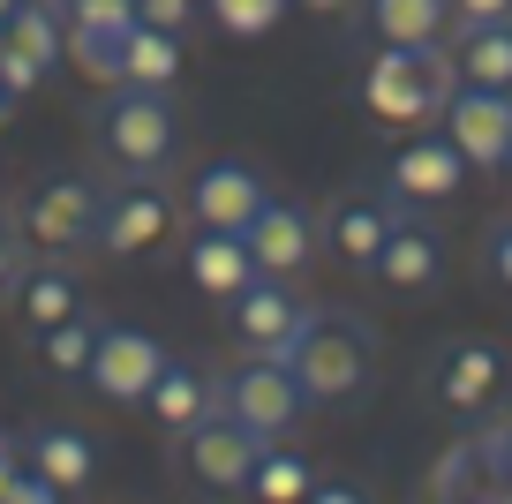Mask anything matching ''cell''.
<instances>
[{"instance_id": "cell-1", "label": "cell", "mask_w": 512, "mask_h": 504, "mask_svg": "<svg viewBox=\"0 0 512 504\" xmlns=\"http://www.w3.org/2000/svg\"><path fill=\"white\" fill-rule=\"evenodd\" d=\"M279 362L294 369L309 407H347L369 384V369H377V347H369V324L354 309H309L302 331H294V347L279 354Z\"/></svg>"}, {"instance_id": "cell-2", "label": "cell", "mask_w": 512, "mask_h": 504, "mask_svg": "<svg viewBox=\"0 0 512 504\" xmlns=\"http://www.w3.org/2000/svg\"><path fill=\"white\" fill-rule=\"evenodd\" d=\"M91 136L128 181H159L166 166H174V151H181V121H174V106H166V91H136V83H113V91L98 98Z\"/></svg>"}, {"instance_id": "cell-3", "label": "cell", "mask_w": 512, "mask_h": 504, "mask_svg": "<svg viewBox=\"0 0 512 504\" xmlns=\"http://www.w3.org/2000/svg\"><path fill=\"white\" fill-rule=\"evenodd\" d=\"M460 91V68H452V46H377L362 76V106L392 128L437 121L445 98Z\"/></svg>"}, {"instance_id": "cell-4", "label": "cell", "mask_w": 512, "mask_h": 504, "mask_svg": "<svg viewBox=\"0 0 512 504\" xmlns=\"http://www.w3.org/2000/svg\"><path fill=\"white\" fill-rule=\"evenodd\" d=\"M302 384H294V369L287 362H272V354H249V362L234 369V377L219 384V414H234L249 437H264V444H279L294 422H302Z\"/></svg>"}, {"instance_id": "cell-5", "label": "cell", "mask_w": 512, "mask_h": 504, "mask_svg": "<svg viewBox=\"0 0 512 504\" xmlns=\"http://www.w3.org/2000/svg\"><path fill=\"white\" fill-rule=\"evenodd\" d=\"M505 444H512V422H482L437 459L430 474V497L437 504H512L505 489Z\"/></svg>"}, {"instance_id": "cell-6", "label": "cell", "mask_w": 512, "mask_h": 504, "mask_svg": "<svg viewBox=\"0 0 512 504\" xmlns=\"http://www.w3.org/2000/svg\"><path fill=\"white\" fill-rule=\"evenodd\" d=\"M166 369V347H159V331L144 324H98V354H91V392L113 399V407H144V392L159 384Z\"/></svg>"}, {"instance_id": "cell-7", "label": "cell", "mask_w": 512, "mask_h": 504, "mask_svg": "<svg viewBox=\"0 0 512 504\" xmlns=\"http://www.w3.org/2000/svg\"><path fill=\"white\" fill-rule=\"evenodd\" d=\"M98 211H106V196L91 189L83 174H46L31 189V204H23V241H38V249H91L98 234Z\"/></svg>"}, {"instance_id": "cell-8", "label": "cell", "mask_w": 512, "mask_h": 504, "mask_svg": "<svg viewBox=\"0 0 512 504\" xmlns=\"http://www.w3.org/2000/svg\"><path fill=\"white\" fill-rule=\"evenodd\" d=\"M467 174H475V166H467L460 143L437 128V136H415V143H400V151H392V166H384V196H392V204H407V211H422V204L460 196Z\"/></svg>"}, {"instance_id": "cell-9", "label": "cell", "mask_w": 512, "mask_h": 504, "mask_svg": "<svg viewBox=\"0 0 512 504\" xmlns=\"http://www.w3.org/2000/svg\"><path fill=\"white\" fill-rule=\"evenodd\" d=\"M437 128H445L452 143H460L467 166H505L512 151V91H490V83H460V91L445 98V113H437Z\"/></svg>"}, {"instance_id": "cell-10", "label": "cell", "mask_w": 512, "mask_h": 504, "mask_svg": "<svg viewBox=\"0 0 512 504\" xmlns=\"http://www.w3.org/2000/svg\"><path fill=\"white\" fill-rule=\"evenodd\" d=\"M256 452H264V437H249V429H241L234 414H219V407L181 429V467H189L204 489H249Z\"/></svg>"}, {"instance_id": "cell-11", "label": "cell", "mask_w": 512, "mask_h": 504, "mask_svg": "<svg viewBox=\"0 0 512 504\" xmlns=\"http://www.w3.org/2000/svg\"><path fill=\"white\" fill-rule=\"evenodd\" d=\"M68 8V61L91 83H121V46L136 31V0H61Z\"/></svg>"}, {"instance_id": "cell-12", "label": "cell", "mask_w": 512, "mask_h": 504, "mask_svg": "<svg viewBox=\"0 0 512 504\" xmlns=\"http://www.w3.org/2000/svg\"><path fill=\"white\" fill-rule=\"evenodd\" d=\"M226 309H234V339H241V347H249V354H272V362H279V354L294 347V331H302L309 301L294 294L287 279H272V271H256V279L241 286V294L226 301Z\"/></svg>"}, {"instance_id": "cell-13", "label": "cell", "mask_w": 512, "mask_h": 504, "mask_svg": "<svg viewBox=\"0 0 512 504\" xmlns=\"http://www.w3.org/2000/svg\"><path fill=\"white\" fill-rule=\"evenodd\" d=\"M264 204H272V181L256 174L249 158H211V166H196V181H189L196 226H219V234H241Z\"/></svg>"}, {"instance_id": "cell-14", "label": "cell", "mask_w": 512, "mask_h": 504, "mask_svg": "<svg viewBox=\"0 0 512 504\" xmlns=\"http://www.w3.org/2000/svg\"><path fill=\"white\" fill-rule=\"evenodd\" d=\"M166 226H174V204L159 196V181H128V189L106 196L91 249H106V256H144V249H159V241H166Z\"/></svg>"}, {"instance_id": "cell-15", "label": "cell", "mask_w": 512, "mask_h": 504, "mask_svg": "<svg viewBox=\"0 0 512 504\" xmlns=\"http://www.w3.org/2000/svg\"><path fill=\"white\" fill-rule=\"evenodd\" d=\"M241 241H249L256 271H272V279H294V271L317 256V219H309V204H294V196H272V204L256 211L249 226H241Z\"/></svg>"}, {"instance_id": "cell-16", "label": "cell", "mask_w": 512, "mask_h": 504, "mask_svg": "<svg viewBox=\"0 0 512 504\" xmlns=\"http://www.w3.org/2000/svg\"><path fill=\"white\" fill-rule=\"evenodd\" d=\"M400 211L407 204H392V196H339L332 211H324V249L339 256V264H354V271H377V256H384V241H392V226H400Z\"/></svg>"}, {"instance_id": "cell-17", "label": "cell", "mask_w": 512, "mask_h": 504, "mask_svg": "<svg viewBox=\"0 0 512 504\" xmlns=\"http://www.w3.org/2000/svg\"><path fill=\"white\" fill-rule=\"evenodd\" d=\"M369 279H384L392 294H422V286L445 279V241H437L415 211H400V226H392V241H384V256H377Z\"/></svg>"}, {"instance_id": "cell-18", "label": "cell", "mask_w": 512, "mask_h": 504, "mask_svg": "<svg viewBox=\"0 0 512 504\" xmlns=\"http://www.w3.org/2000/svg\"><path fill=\"white\" fill-rule=\"evenodd\" d=\"M23 467H38L61 497H76V489H91V474H98V444L83 437L76 422H46V429H31V444H23Z\"/></svg>"}, {"instance_id": "cell-19", "label": "cell", "mask_w": 512, "mask_h": 504, "mask_svg": "<svg viewBox=\"0 0 512 504\" xmlns=\"http://www.w3.org/2000/svg\"><path fill=\"white\" fill-rule=\"evenodd\" d=\"M445 46H452V68H460V83H490V91H512V16L452 23Z\"/></svg>"}, {"instance_id": "cell-20", "label": "cell", "mask_w": 512, "mask_h": 504, "mask_svg": "<svg viewBox=\"0 0 512 504\" xmlns=\"http://www.w3.org/2000/svg\"><path fill=\"white\" fill-rule=\"evenodd\" d=\"M189 279H196V294L234 301L241 286L256 279L249 241H241V234H219V226H196V234H189Z\"/></svg>"}, {"instance_id": "cell-21", "label": "cell", "mask_w": 512, "mask_h": 504, "mask_svg": "<svg viewBox=\"0 0 512 504\" xmlns=\"http://www.w3.org/2000/svg\"><path fill=\"white\" fill-rule=\"evenodd\" d=\"M0 46H16L38 76H53L68 61V8L61 0H16V16L0 23Z\"/></svg>"}, {"instance_id": "cell-22", "label": "cell", "mask_w": 512, "mask_h": 504, "mask_svg": "<svg viewBox=\"0 0 512 504\" xmlns=\"http://www.w3.org/2000/svg\"><path fill=\"white\" fill-rule=\"evenodd\" d=\"M144 407H151L159 429H189V422H204V414L219 407V384H211L196 362H174V354H166V369H159V384L144 392Z\"/></svg>"}, {"instance_id": "cell-23", "label": "cell", "mask_w": 512, "mask_h": 504, "mask_svg": "<svg viewBox=\"0 0 512 504\" xmlns=\"http://www.w3.org/2000/svg\"><path fill=\"white\" fill-rule=\"evenodd\" d=\"M362 16L377 31V46H445L452 31L445 0H362Z\"/></svg>"}, {"instance_id": "cell-24", "label": "cell", "mask_w": 512, "mask_h": 504, "mask_svg": "<svg viewBox=\"0 0 512 504\" xmlns=\"http://www.w3.org/2000/svg\"><path fill=\"white\" fill-rule=\"evenodd\" d=\"M497 384H505V354L482 347V339H460V347L445 354V369H437V399H445V407H482Z\"/></svg>"}, {"instance_id": "cell-25", "label": "cell", "mask_w": 512, "mask_h": 504, "mask_svg": "<svg viewBox=\"0 0 512 504\" xmlns=\"http://www.w3.org/2000/svg\"><path fill=\"white\" fill-rule=\"evenodd\" d=\"M8 294H16V309H23L31 331L68 324V316L83 309V301H76V271H61V264H23V279L8 286Z\"/></svg>"}, {"instance_id": "cell-26", "label": "cell", "mask_w": 512, "mask_h": 504, "mask_svg": "<svg viewBox=\"0 0 512 504\" xmlns=\"http://www.w3.org/2000/svg\"><path fill=\"white\" fill-rule=\"evenodd\" d=\"M121 83H136V91H174L181 83V31H151V23H136L121 46Z\"/></svg>"}, {"instance_id": "cell-27", "label": "cell", "mask_w": 512, "mask_h": 504, "mask_svg": "<svg viewBox=\"0 0 512 504\" xmlns=\"http://www.w3.org/2000/svg\"><path fill=\"white\" fill-rule=\"evenodd\" d=\"M31 347H38V362L53 369V377H91V354H98V324L91 316H68V324H46V331H31Z\"/></svg>"}, {"instance_id": "cell-28", "label": "cell", "mask_w": 512, "mask_h": 504, "mask_svg": "<svg viewBox=\"0 0 512 504\" xmlns=\"http://www.w3.org/2000/svg\"><path fill=\"white\" fill-rule=\"evenodd\" d=\"M309 489H317V474H309L302 452H279V444L256 452V474H249V497L256 504H302Z\"/></svg>"}, {"instance_id": "cell-29", "label": "cell", "mask_w": 512, "mask_h": 504, "mask_svg": "<svg viewBox=\"0 0 512 504\" xmlns=\"http://www.w3.org/2000/svg\"><path fill=\"white\" fill-rule=\"evenodd\" d=\"M294 0H204V16L219 23L226 38H272L279 23H287Z\"/></svg>"}, {"instance_id": "cell-30", "label": "cell", "mask_w": 512, "mask_h": 504, "mask_svg": "<svg viewBox=\"0 0 512 504\" xmlns=\"http://www.w3.org/2000/svg\"><path fill=\"white\" fill-rule=\"evenodd\" d=\"M196 0H136V23H151V31H189Z\"/></svg>"}, {"instance_id": "cell-31", "label": "cell", "mask_w": 512, "mask_h": 504, "mask_svg": "<svg viewBox=\"0 0 512 504\" xmlns=\"http://www.w3.org/2000/svg\"><path fill=\"white\" fill-rule=\"evenodd\" d=\"M482 264H490V279L512 294V219H497V226H490V241H482Z\"/></svg>"}, {"instance_id": "cell-32", "label": "cell", "mask_w": 512, "mask_h": 504, "mask_svg": "<svg viewBox=\"0 0 512 504\" xmlns=\"http://www.w3.org/2000/svg\"><path fill=\"white\" fill-rule=\"evenodd\" d=\"M0 504H61V489H53L38 467H16V482H8V497H0Z\"/></svg>"}, {"instance_id": "cell-33", "label": "cell", "mask_w": 512, "mask_h": 504, "mask_svg": "<svg viewBox=\"0 0 512 504\" xmlns=\"http://www.w3.org/2000/svg\"><path fill=\"white\" fill-rule=\"evenodd\" d=\"M0 83H8V91H16V98H31V91H38V83H46V76H38V68L23 61L16 46H0Z\"/></svg>"}, {"instance_id": "cell-34", "label": "cell", "mask_w": 512, "mask_h": 504, "mask_svg": "<svg viewBox=\"0 0 512 504\" xmlns=\"http://www.w3.org/2000/svg\"><path fill=\"white\" fill-rule=\"evenodd\" d=\"M23 279V241H16V226H0V294Z\"/></svg>"}, {"instance_id": "cell-35", "label": "cell", "mask_w": 512, "mask_h": 504, "mask_svg": "<svg viewBox=\"0 0 512 504\" xmlns=\"http://www.w3.org/2000/svg\"><path fill=\"white\" fill-rule=\"evenodd\" d=\"M452 23H490V16H512V0H445Z\"/></svg>"}, {"instance_id": "cell-36", "label": "cell", "mask_w": 512, "mask_h": 504, "mask_svg": "<svg viewBox=\"0 0 512 504\" xmlns=\"http://www.w3.org/2000/svg\"><path fill=\"white\" fill-rule=\"evenodd\" d=\"M302 504H369V497H362L354 482H317V489H309Z\"/></svg>"}, {"instance_id": "cell-37", "label": "cell", "mask_w": 512, "mask_h": 504, "mask_svg": "<svg viewBox=\"0 0 512 504\" xmlns=\"http://www.w3.org/2000/svg\"><path fill=\"white\" fill-rule=\"evenodd\" d=\"M294 8H309V16H354L362 0H294Z\"/></svg>"}, {"instance_id": "cell-38", "label": "cell", "mask_w": 512, "mask_h": 504, "mask_svg": "<svg viewBox=\"0 0 512 504\" xmlns=\"http://www.w3.org/2000/svg\"><path fill=\"white\" fill-rule=\"evenodd\" d=\"M16 467H23V444H16V452H0V497H8V482H16Z\"/></svg>"}, {"instance_id": "cell-39", "label": "cell", "mask_w": 512, "mask_h": 504, "mask_svg": "<svg viewBox=\"0 0 512 504\" xmlns=\"http://www.w3.org/2000/svg\"><path fill=\"white\" fill-rule=\"evenodd\" d=\"M8 106H16V91H8V83H0V121H8Z\"/></svg>"}, {"instance_id": "cell-40", "label": "cell", "mask_w": 512, "mask_h": 504, "mask_svg": "<svg viewBox=\"0 0 512 504\" xmlns=\"http://www.w3.org/2000/svg\"><path fill=\"white\" fill-rule=\"evenodd\" d=\"M505 489H512V444H505Z\"/></svg>"}, {"instance_id": "cell-41", "label": "cell", "mask_w": 512, "mask_h": 504, "mask_svg": "<svg viewBox=\"0 0 512 504\" xmlns=\"http://www.w3.org/2000/svg\"><path fill=\"white\" fill-rule=\"evenodd\" d=\"M8 16H16V0H0V23H8Z\"/></svg>"}, {"instance_id": "cell-42", "label": "cell", "mask_w": 512, "mask_h": 504, "mask_svg": "<svg viewBox=\"0 0 512 504\" xmlns=\"http://www.w3.org/2000/svg\"><path fill=\"white\" fill-rule=\"evenodd\" d=\"M0 452H16V437H8V429H0Z\"/></svg>"}, {"instance_id": "cell-43", "label": "cell", "mask_w": 512, "mask_h": 504, "mask_svg": "<svg viewBox=\"0 0 512 504\" xmlns=\"http://www.w3.org/2000/svg\"><path fill=\"white\" fill-rule=\"evenodd\" d=\"M505 174H512V151H505Z\"/></svg>"}]
</instances>
